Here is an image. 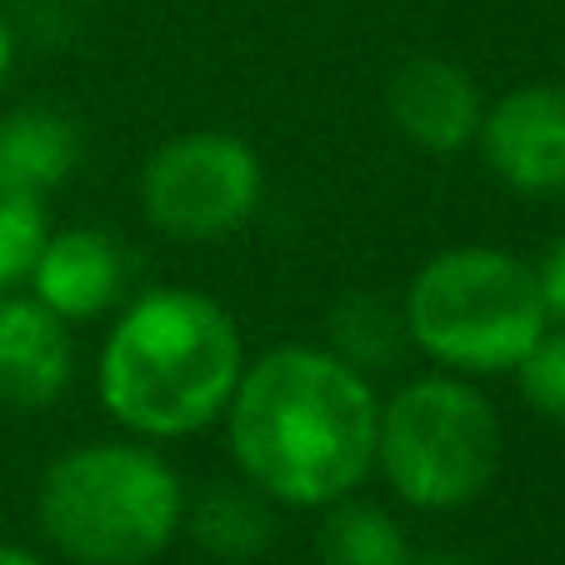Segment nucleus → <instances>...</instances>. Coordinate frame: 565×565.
Segmentation results:
<instances>
[{
    "label": "nucleus",
    "mask_w": 565,
    "mask_h": 565,
    "mask_svg": "<svg viewBox=\"0 0 565 565\" xmlns=\"http://www.w3.org/2000/svg\"><path fill=\"white\" fill-rule=\"evenodd\" d=\"M231 450L250 486L286 505H335L371 476L381 406L355 365L316 345H280L241 371Z\"/></svg>",
    "instance_id": "obj_1"
},
{
    "label": "nucleus",
    "mask_w": 565,
    "mask_h": 565,
    "mask_svg": "<svg viewBox=\"0 0 565 565\" xmlns=\"http://www.w3.org/2000/svg\"><path fill=\"white\" fill-rule=\"evenodd\" d=\"M246 371L235 320L201 290H150L100 351V401L126 430L175 440L211 426Z\"/></svg>",
    "instance_id": "obj_2"
},
{
    "label": "nucleus",
    "mask_w": 565,
    "mask_h": 565,
    "mask_svg": "<svg viewBox=\"0 0 565 565\" xmlns=\"http://www.w3.org/2000/svg\"><path fill=\"white\" fill-rule=\"evenodd\" d=\"M181 521V476L146 446L65 450L41 480L45 535L81 565H146L175 541Z\"/></svg>",
    "instance_id": "obj_3"
},
{
    "label": "nucleus",
    "mask_w": 565,
    "mask_h": 565,
    "mask_svg": "<svg viewBox=\"0 0 565 565\" xmlns=\"http://www.w3.org/2000/svg\"><path fill=\"white\" fill-rule=\"evenodd\" d=\"M401 310L411 345L460 375L515 371L551 326L535 270L491 246H456L426 260Z\"/></svg>",
    "instance_id": "obj_4"
},
{
    "label": "nucleus",
    "mask_w": 565,
    "mask_h": 565,
    "mask_svg": "<svg viewBox=\"0 0 565 565\" xmlns=\"http://www.w3.org/2000/svg\"><path fill=\"white\" fill-rule=\"evenodd\" d=\"M501 460V420L476 385L420 375L381 406L375 466L416 511H456L476 501Z\"/></svg>",
    "instance_id": "obj_5"
},
{
    "label": "nucleus",
    "mask_w": 565,
    "mask_h": 565,
    "mask_svg": "<svg viewBox=\"0 0 565 565\" xmlns=\"http://www.w3.org/2000/svg\"><path fill=\"white\" fill-rule=\"evenodd\" d=\"M266 175L246 140L225 130L175 136L146 160L140 205L175 241H221L256 215Z\"/></svg>",
    "instance_id": "obj_6"
},
{
    "label": "nucleus",
    "mask_w": 565,
    "mask_h": 565,
    "mask_svg": "<svg viewBox=\"0 0 565 565\" xmlns=\"http://www.w3.org/2000/svg\"><path fill=\"white\" fill-rule=\"evenodd\" d=\"M486 166L521 195H565V86H521L480 120Z\"/></svg>",
    "instance_id": "obj_7"
},
{
    "label": "nucleus",
    "mask_w": 565,
    "mask_h": 565,
    "mask_svg": "<svg viewBox=\"0 0 565 565\" xmlns=\"http://www.w3.org/2000/svg\"><path fill=\"white\" fill-rule=\"evenodd\" d=\"M71 331L41 300H0V401L15 411L55 406L71 385Z\"/></svg>",
    "instance_id": "obj_8"
},
{
    "label": "nucleus",
    "mask_w": 565,
    "mask_h": 565,
    "mask_svg": "<svg viewBox=\"0 0 565 565\" xmlns=\"http://www.w3.org/2000/svg\"><path fill=\"white\" fill-rule=\"evenodd\" d=\"M385 106H391L395 126L406 130L420 150H436V156L470 146L480 136V120H486L476 81L460 65L436 61V55L401 65L391 75Z\"/></svg>",
    "instance_id": "obj_9"
},
{
    "label": "nucleus",
    "mask_w": 565,
    "mask_h": 565,
    "mask_svg": "<svg viewBox=\"0 0 565 565\" xmlns=\"http://www.w3.org/2000/svg\"><path fill=\"white\" fill-rule=\"evenodd\" d=\"M130 260L106 231H61L45 235L41 256L31 266L35 300L71 326V320H96L126 290Z\"/></svg>",
    "instance_id": "obj_10"
},
{
    "label": "nucleus",
    "mask_w": 565,
    "mask_h": 565,
    "mask_svg": "<svg viewBox=\"0 0 565 565\" xmlns=\"http://www.w3.org/2000/svg\"><path fill=\"white\" fill-rule=\"evenodd\" d=\"M75 156H81V130L61 110L25 106L0 120V181L6 185L45 195L71 175Z\"/></svg>",
    "instance_id": "obj_11"
},
{
    "label": "nucleus",
    "mask_w": 565,
    "mask_h": 565,
    "mask_svg": "<svg viewBox=\"0 0 565 565\" xmlns=\"http://www.w3.org/2000/svg\"><path fill=\"white\" fill-rule=\"evenodd\" d=\"M270 495L260 486H241V480H215L211 491L185 511L181 525H191L195 545L211 551L215 561H256L270 545Z\"/></svg>",
    "instance_id": "obj_12"
},
{
    "label": "nucleus",
    "mask_w": 565,
    "mask_h": 565,
    "mask_svg": "<svg viewBox=\"0 0 565 565\" xmlns=\"http://www.w3.org/2000/svg\"><path fill=\"white\" fill-rule=\"evenodd\" d=\"M335 335V355L355 371H391L406 351L411 331H406V310L385 306L381 296H351L331 320Z\"/></svg>",
    "instance_id": "obj_13"
},
{
    "label": "nucleus",
    "mask_w": 565,
    "mask_h": 565,
    "mask_svg": "<svg viewBox=\"0 0 565 565\" xmlns=\"http://www.w3.org/2000/svg\"><path fill=\"white\" fill-rule=\"evenodd\" d=\"M326 565H411V545L401 525L375 505H341L320 531Z\"/></svg>",
    "instance_id": "obj_14"
},
{
    "label": "nucleus",
    "mask_w": 565,
    "mask_h": 565,
    "mask_svg": "<svg viewBox=\"0 0 565 565\" xmlns=\"http://www.w3.org/2000/svg\"><path fill=\"white\" fill-rule=\"evenodd\" d=\"M45 246V205L35 191L0 181V290L31 276Z\"/></svg>",
    "instance_id": "obj_15"
},
{
    "label": "nucleus",
    "mask_w": 565,
    "mask_h": 565,
    "mask_svg": "<svg viewBox=\"0 0 565 565\" xmlns=\"http://www.w3.org/2000/svg\"><path fill=\"white\" fill-rule=\"evenodd\" d=\"M521 375V395L541 411L545 420L565 426V326H545L541 341L525 351V361L515 365Z\"/></svg>",
    "instance_id": "obj_16"
},
{
    "label": "nucleus",
    "mask_w": 565,
    "mask_h": 565,
    "mask_svg": "<svg viewBox=\"0 0 565 565\" xmlns=\"http://www.w3.org/2000/svg\"><path fill=\"white\" fill-rule=\"evenodd\" d=\"M535 280H541V300H545V316L555 320V326H565V235L555 241V250L545 256V266L535 270Z\"/></svg>",
    "instance_id": "obj_17"
},
{
    "label": "nucleus",
    "mask_w": 565,
    "mask_h": 565,
    "mask_svg": "<svg viewBox=\"0 0 565 565\" xmlns=\"http://www.w3.org/2000/svg\"><path fill=\"white\" fill-rule=\"evenodd\" d=\"M0 565H41L31 551H21V545H0Z\"/></svg>",
    "instance_id": "obj_18"
},
{
    "label": "nucleus",
    "mask_w": 565,
    "mask_h": 565,
    "mask_svg": "<svg viewBox=\"0 0 565 565\" xmlns=\"http://www.w3.org/2000/svg\"><path fill=\"white\" fill-rule=\"evenodd\" d=\"M6 75H11V31L0 21V86H6Z\"/></svg>",
    "instance_id": "obj_19"
},
{
    "label": "nucleus",
    "mask_w": 565,
    "mask_h": 565,
    "mask_svg": "<svg viewBox=\"0 0 565 565\" xmlns=\"http://www.w3.org/2000/svg\"><path fill=\"white\" fill-rule=\"evenodd\" d=\"M411 565H416V561H411ZM420 565H460V561H420Z\"/></svg>",
    "instance_id": "obj_20"
}]
</instances>
